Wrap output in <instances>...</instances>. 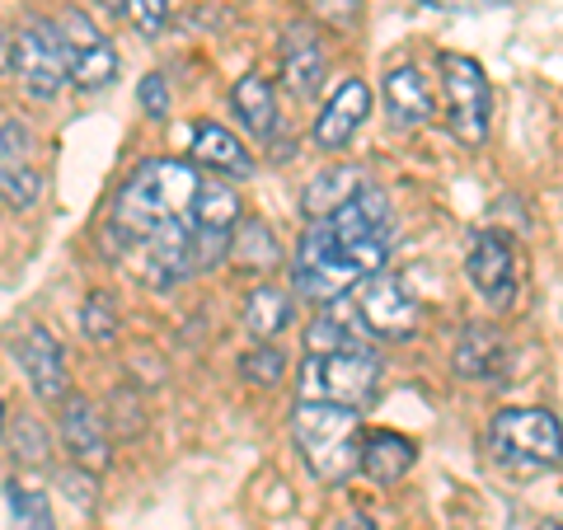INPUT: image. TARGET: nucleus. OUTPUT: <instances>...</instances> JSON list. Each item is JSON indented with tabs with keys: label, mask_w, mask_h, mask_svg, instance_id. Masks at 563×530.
I'll return each instance as SVG.
<instances>
[{
	"label": "nucleus",
	"mask_w": 563,
	"mask_h": 530,
	"mask_svg": "<svg viewBox=\"0 0 563 530\" xmlns=\"http://www.w3.org/2000/svg\"><path fill=\"white\" fill-rule=\"evenodd\" d=\"M198 198V174L184 161H146L128 184L118 188L113 202V235L122 240H146L155 225L169 217H188Z\"/></svg>",
	"instance_id": "1"
},
{
	"label": "nucleus",
	"mask_w": 563,
	"mask_h": 530,
	"mask_svg": "<svg viewBox=\"0 0 563 530\" xmlns=\"http://www.w3.org/2000/svg\"><path fill=\"white\" fill-rule=\"evenodd\" d=\"M291 437L301 446V461L320 484L339 488L362 470V413L339 404L301 399L291 418Z\"/></svg>",
	"instance_id": "2"
},
{
	"label": "nucleus",
	"mask_w": 563,
	"mask_h": 530,
	"mask_svg": "<svg viewBox=\"0 0 563 530\" xmlns=\"http://www.w3.org/2000/svg\"><path fill=\"white\" fill-rule=\"evenodd\" d=\"M324 225H329V240L339 244V254L362 273V281L385 268L390 240H395V217H390V198L380 188L362 184L333 217H324Z\"/></svg>",
	"instance_id": "3"
},
{
	"label": "nucleus",
	"mask_w": 563,
	"mask_h": 530,
	"mask_svg": "<svg viewBox=\"0 0 563 530\" xmlns=\"http://www.w3.org/2000/svg\"><path fill=\"white\" fill-rule=\"evenodd\" d=\"M301 399L314 404H339V409H366L380 385V357L372 347H347V352H324L314 357L306 352V366H301Z\"/></svg>",
	"instance_id": "4"
},
{
	"label": "nucleus",
	"mask_w": 563,
	"mask_h": 530,
	"mask_svg": "<svg viewBox=\"0 0 563 530\" xmlns=\"http://www.w3.org/2000/svg\"><path fill=\"white\" fill-rule=\"evenodd\" d=\"M493 451L512 470H550L563 461V428L550 409H503L493 418Z\"/></svg>",
	"instance_id": "5"
},
{
	"label": "nucleus",
	"mask_w": 563,
	"mask_h": 530,
	"mask_svg": "<svg viewBox=\"0 0 563 530\" xmlns=\"http://www.w3.org/2000/svg\"><path fill=\"white\" fill-rule=\"evenodd\" d=\"M240 225V198L225 184H198L188 207V263L192 273H211L231 258V240Z\"/></svg>",
	"instance_id": "6"
},
{
	"label": "nucleus",
	"mask_w": 563,
	"mask_h": 530,
	"mask_svg": "<svg viewBox=\"0 0 563 530\" xmlns=\"http://www.w3.org/2000/svg\"><path fill=\"white\" fill-rule=\"evenodd\" d=\"M10 70L20 76V85L33 99H57L70 80L57 24H43V20L24 24L20 38H10Z\"/></svg>",
	"instance_id": "7"
},
{
	"label": "nucleus",
	"mask_w": 563,
	"mask_h": 530,
	"mask_svg": "<svg viewBox=\"0 0 563 530\" xmlns=\"http://www.w3.org/2000/svg\"><path fill=\"white\" fill-rule=\"evenodd\" d=\"M442 85H446V118L451 132L465 141V146H479L488 132V76L474 57L461 52H446L442 57Z\"/></svg>",
	"instance_id": "8"
},
{
	"label": "nucleus",
	"mask_w": 563,
	"mask_h": 530,
	"mask_svg": "<svg viewBox=\"0 0 563 530\" xmlns=\"http://www.w3.org/2000/svg\"><path fill=\"white\" fill-rule=\"evenodd\" d=\"M57 33H62V47H66L70 80H76L80 90H103V85L118 80V52H113V43L95 29L90 14L62 10Z\"/></svg>",
	"instance_id": "9"
},
{
	"label": "nucleus",
	"mask_w": 563,
	"mask_h": 530,
	"mask_svg": "<svg viewBox=\"0 0 563 530\" xmlns=\"http://www.w3.org/2000/svg\"><path fill=\"white\" fill-rule=\"evenodd\" d=\"M352 300H357V310H362V320L372 333H380V339H413V329L422 320V310H418V300L413 291L404 287V281L395 273H372L362 281V291H352Z\"/></svg>",
	"instance_id": "10"
},
{
	"label": "nucleus",
	"mask_w": 563,
	"mask_h": 530,
	"mask_svg": "<svg viewBox=\"0 0 563 530\" xmlns=\"http://www.w3.org/2000/svg\"><path fill=\"white\" fill-rule=\"evenodd\" d=\"M62 446L70 451V461L80 470L109 465V428H103V413L90 399H80V395L62 399Z\"/></svg>",
	"instance_id": "11"
},
{
	"label": "nucleus",
	"mask_w": 563,
	"mask_h": 530,
	"mask_svg": "<svg viewBox=\"0 0 563 530\" xmlns=\"http://www.w3.org/2000/svg\"><path fill=\"white\" fill-rule=\"evenodd\" d=\"M465 273H470L474 287H479L484 300L507 306V300H512V273H517L512 244H507L498 231H479L465 250Z\"/></svg>",
	"instance_id": "12"
},
{
	"label": "nucleus",
	"mask_w": 563,
	"mask_h": 530,
	"mask_svg": "<svg viewBox=\"0 0 563 530\" xmlns=\"http://www.w3.org/2000/svg\"><path fill=\"white\" fill-rule=\"evenodd\" d=\"M141 244V273H146L151 287H174L179 277L192 273L188 263V217H169L161 221Z\"/></svg>",
	"instance_id": "13"
},
{
	"label": "nucleus",
	"mask_w": 563,
	"mask_h": 530,
	"mask_svg": "<svg viewBox=\"0 0 563 530\" xmlns=\"http://www.w3.org/2000/svg\"><path fill=\"white\" fill-rule=\"evenodd\" d=\"M372 113V90H366V80H343L339 90L324 99L320 118H314V141H320L324 151H343L357 128Z\"/></svg>",
	"instance_id": "14"
},
{
	"label": "nucleus",
	"mask_w": 563,
	"mask_h": 530,
	"mask_svg": "<svg viewBox=\"0 0 563 530\" xmlns=\"http://www.w3.org/2000/svg\"><path fill=\"white\" fill-rule=\"evenodd\" d=\"M20 366H24V376L33 385V395H38L43 404H62L66 399V352H62V343L52 339L43 324H33L24 333Z\"/></svg>",
	"instance_id": "15"
},
{
	"label": "nucleus",
	"mask_w": 563,
	"mask_h": 530,
	"mask_svg": "<svg viewBox=\"0 0 563 530\" xmlns=\"http://www.w3.org/2000/svg\"><path fill=\"white\" fill-rule=\"evenodd\" d=\"M366 320L357 310V300L339 296L329 300V306H320V314H314V324L306 329V352H314V357H324V352H347V347H366Z\"/></svg>",
	"instance_id": "16"
},
{
	"label": "nucleus",
	"mask_w": 563,
	"mask_h": 530,
	"mask_svg": "<svg viewBox=\"0 0 563 530\" xmlns=\"http://www.w3.org/2000/svg\"><path fill=\"white\" fill-rule=\"evenodd\" d=\"M324 43L314 38V29L306 24H291L287 38H282V76H287V90L296 99H314L324 85Z\"/></svg>",
	"instance_id": "17"
},
{
	"label": "nucleus",
	"mask_w": 563,
	"mask_h": 530,
	"mask_svg": "<svg viewBox=\"0 0 563 530\" xmlns=\"http://www.w3.org/2000/svg\"><path fill=\"white\" fill-rule=\"evenodd\" d=\"M385 109L404 128H418V122H432V90L422 80L418 66H390L385 70Z\"/></svg>",
	"instance_id": "18"
},
{
	"label": "nucleus",
	"mask_w": 563,
	"mask_h": 530,
	"mask_svg": "<svg viewBox=\"0 0 563 530\" xmlns=\"http://www.w3.org/2000/svg\"><path fill=\"white\" fill-rule=\"evenodd\" d=\"M507 362V339L488 324H470L455 343V376L465 380H493Z\"/></svg>",
	"instance_id": "19"
},
{
	"label": "nucleus",
	"mask_w": 563,
	"mask_h": 530,
	"mask_svg": "<svg viewBox=\"0 0 563 530\" xmlns=\"http://www.w3.org/2000/svg\"><path fill=\"white\" fill-rule=\"evenodd\" d=\"M413 461H418V451H413L409 437H399V432H366L362 437V474L366 479L395 484L413 470Z\"/></svg>",
	"instance_id": "20"
},
{
	"label": "nucleus",
	"mask_w": 563,
	"mask_h": 530,
	"mask_svg": "<svg viewBox=\"0 0 563 530\" xmlns=\"http://www.w3.org/2000/svg\"><path fill=\"white\" fill-rule=\"evenodd\" d=\"M192 161L207 165V169H221V174H250V151L240 146L235 132H225L221 122H198L192 128Z\"/></svg>",
	"instance_id": "21"
},
{
	"label": "nucleus",
	"mask_w": 563,
	"mask_h": 530,
	"mask_svg": "<svg viewBox=\"0 0 563 530\" xmlns=\"http://www.w3.org/2000/svg\"><path fill=\"white\" fill-rule=\"evenodd\" d=\"M366 179H362V169L357 165H333V169H320L310 179V188L301 192V211L310 221H324V217H333L352 192H357Z\"/></svg>",
	"instance_id": "22"
},
{
	"label": "nucleus",
	"mask_w": 563,
	"mask_h": 530,
	"mask_svg": "<svg viewBox=\"0 0 563 530\" xmlns=\"http://www.w3.org/2000/svg\"><path fill=\"white\" fill-rule=\"evenodd\" d=\"M291 310H296L291 291H282V287H273V281H263V287H254L250 300H244V329H250V339L268 343V339H277V333L291 324Z\"/></svg>",
	"instance_id": "23"
},
{
	"label": "nucleus",
	"mask_w": 563,
	"mask_h": 530,
	"mask_svg": "<svg viewBox=\"0 0 563 530\" xmlns=\"http://www.w3.org/2000/svg\"><path fill=\"white\" fill-rule=\"evenodd\" d=\"M231 109L244 122L250 136H273L277 132V99H273V85L263 76H240L235 90H231Z\"/></svg>",
	"instance_id": "24"
},
{
	"label": "nucleus",
	"mask_w": 563,
	"mask_h": 530,
	"mask_svg": "<svg viewBox=\"0 0 563 530\" xmlns=\"http://www.w3.org/2000/svg\"><path fill=\"white\" fill-rule=\"evenodd\" d=\"M231 254L240 258V268L268 273V268H277V263H282V244H277V235L263 221H244V225H235Z\"/></svg>",
	"instance_id": "25"
},
{
	"label": "nucleus",
	"mask_w": 563,
	"mask_h": 530,
	"mask_svg": "<svg viewBox=\"0 0 563 530\" xmlns=\"http://www.w3.org/2000/svg\"><path fill=\"white\" fill-rule=\"evenodd\" d=\"M10 530H57L52 526V503L38 488H10Z\"/></svg>",
	"instance_id": "26"
},
{
	"label": "nucleus",
	"mask_w": 563,
	"mask_h": 530,
	"mask_svg": "<svg viewBox=\"0 0 563 530\" xmlns=\"http://www.w3.org/2000/svg\"><path fill=\"white\" fill-rule=\"evenodd\" d=\"M80 329H85V339H90V343H113V333H118L113 296L95 291L90 300H85V310H80Z\"/></svg>",
	"instance_id": "27"
},
{
	"label": "nucleus",
	"mask_w": 563,
	"mask_h": 530,
	"mask_svg": "<svg viewBox=\"0 0 563 530\" xmlns=\"http://www.w3.org/2000/svg\"><path fill=\"white\" fill-rule=\"evenodd\" d=\"M0 192H5L10 207L29 211L33 202L43 198V179H38V174H33L29 165H5V169H0Z\"/></svg>",
	"instance_id": "28"
},
{
	"label": "nucleus",
	"mask_w": 563,
	"mask_h": 530,
	"mask_svg": "<svg viewBox=\"0 0 563 530\" xmlns=\"http://www.w3.org/2000/svg\"><path fill=\"white\" fill-rule=\"evenodd\" d=\"M282 371H287V352L268 347V343H258L254 352H244V362H240V376H250L254 385H277Z\"/></svg>",
	"instance_id": "29"
},
{
	"label": "nucleus",
	"mask_w": 563,
	"mask_h": 530,
	"mask_svg": "<svg viewBox=\"0 0 563 530\" xmlns=\"http://www.w3.org/2000/svg\"><path fill=\"white\" fill-rule=\"evenodd\" d=\"M14 461L20 465H47V432L38 428V422H20L14 428Z\"/></svg>",
	"instance_id": "30"
},
{
	"label": "nucleus",
	"mask_w": 563,
	"mask_h": 530,
	"mask_svg": "<svg viewBox=\"0 0 563 530\" xmlns=\"http://www.w3.org/2000/svg\"><path fill=\"white\" fill-rule=\"evenodd\" d=\"M310 5V14L320 24H329V29H352L357 24V10H362V0H306Z\"/></svg>",
	"instance_id": "31"
},
{
	"label": "nucleus",
	"mask_w": 563,
	"mask_h": 530,
	"mask_svg": "<svg viewBox=\"0 0 563 530\" xmlns=\"http://www.w3.org/2000/svg\"><path fill=\"white\" fill-rule=\"evenodd\" d=\"M57 479H62V493H66L70 503L95 507V498H99V488H95V470H80V465H76V470H62Z\"/></svg>",
	"instance_id": "32"
},
{
	"label": "nucleus",
	"mask_w": 563,
	"mask_h": 530,
	"mask_svg": "<svg viewBox=\"0 0 563 530\" xmlns=\"http://www.w3.org/2000/svg\"><path fill=\"white\" fill-rule=\"evenodd\" d=\"M136 99H141V109H146L151 118H169V85H165V76H151L136 85Z\"/></svg>",
	"instance_id": "33"
},
{
	"label": "nucleus",
	"mask_w": 563,
	"mask_h": 530,
	"mask_svg": "<svg viewBox=\"0 0 563 530\" xmlns=\"http://www.w3.org/2000/svg\"><path fill=\"white\" fill-rule=\"evenodd\" d=\"M132 20H136V29L146 33V38H155V33L165 29V20H169V0H132Z\"/></svg>",
	"instance_id": "34"
},
{
	"label": "nucleus",
	"mask_w": 563,
	"mask_h": 530,
	"mask_svg": "<svg viewBox=\"0 0 563 530\" xmlns=\"http://www.w3.org/2000/svg\"><path fill=\"white\" fill-rule=\"evenodd\" d=\"M29 146H33L29 128H20V122H5V128H0V161L5 165H20Z\"/></svg>",
	"instance_id": "35"
},
{
	"label": "nucleus",
	"mask_w": 563,
	"mask_h": 530,
	"mask_svg": "<svg viewBox=\"0 0 563 530\" xmlns=\"http://www.w3.org/2000/svg\"><path fill=\"white\" fill-rule=\"evenodd\" d=\"M10 66V38H5V29H0V70Z\"/></svg>",
	"instance_id": "36"
},
{
	"label": "nucleus",
	"mask_w": 563,
	"mask_h": 530,
	"mask_svg": "<svg viewBox=\"0 0 563 530\" xmlns=\"http://www.w3.org/2000/svg\"><path fill=\"white\" fill-rule=\"evenodd\" d=\"M333 530H372V526H366L362 517H352V521H339V526H333Z\"/></svg>",
	"instance_id": "37"
},
{
	"label": "nucleus",
	"mask_w": 563,
	"mask_h": 530,
	"mask_svg": "<svg viewBox=\"0 0 563 530\" xmlns=\"http://www.w3.org/2000/svg\"><path fill=\"white\" fill-rule=\"evenodd\" d=\"M99 10H109V14H118V10H122V0H99Z\"/></svg>",
	"instance_id": "38"
},
{
	"label": "nucleus",
	"mask_w": 563,
	"mask_h": 530,
	"mask_svg": "<svg viewBox=\"0 0 563 530\" xmlns=\"http://www.w3.org/2000/svg\"><path fill=\"white\" fill-rule=\"evenodd\" d=\"M544 530H559V526H544Z\"/></svg>",
	"instance_id": "39"
},
{
	"label": "nucleus",
	"mask_w": 563,
	"mask_h": 530,
	"mask_svg": "<svg viewBox=\"0 0 563 530\" xmlns=\"http://www.w3.org/2000/svg\"><path fill=\"white\" fill-rule=\"evenodd\" d=\"M0 422H5V418H0Z\"/></svg>",
	"instance_id": "40"
}]
</instances>
